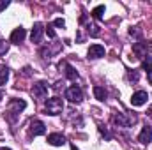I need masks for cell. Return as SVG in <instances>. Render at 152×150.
Instances as JSON below:
<instances>
[{
    "label": "cell",
    "mask_w": 152,
    "mask_h": 150,
    "mask_svg": "<svg viewBox=\"0 0 152 150\" xmlns=\"http://www.w3.org/2000/svg\"><path fill=\"white\" fill-rule=\"evenodd\" d=\"M147 50H149V51H152V41H149V42H147Z\"/></svg>",
    "instance_id": "27"
},
{
    "label": "cell",
    "mask_w": 152,
    "mask_h": 150,
    "mask_svg": "<svg viewBox=\"0 0 152 150\" xmlns=\"http://www.w3.org/2000/svg\"><path fill=\"white\" fill-rule=\"evenodd\" d=\"M129 34H131V36H136V37H140V30H138V27L131 28V30H129Z\"/></svg>",
    "instance_id": "24"
},
{
    "label": "cell",
    "mask_w": 152,
    "mask_h": 150,
    "mask_svg": "<svg viewBox=\"0 0 152 150\" xmlns=\"http://www.w3.org/2000/svg\"><path fill=\"white\" fill-rule=\"evenodd\" d=\"M0 150H11V149H5V147H2V149H0Z\"/></svg>",
    "instance_id": "31"
},
{
    "label": "cell",
    "mask_w": 152,
    "mask_h": 150,
    "mask_svg": "<svg viewBox=\"0 0 152 150\" xmlns=\"http://www.w3.org/2000/svg\"><path fill=\"white\" fill-rule=\"evenodd\" d=\"M44 133H46V125L41 120H32L30 122V134L32 136H41Z\"/></svg>",
    "instance_id": "7"
},
{
    "label": "cell",
    "mask_w": 152,
    "mask_h": 150,
    "mask_svg": "<svg viewBox=\"0 0 152 150\" xmlns=\"http://www.w3.org/2000/svg\"><path fill=\"white\" fill-rule=\"evenodd\" d=\"M94 95H96V99L97 101H106V90L103 88V87H94Z\"/></svg>",
    "instance_id": "15"
},
{
    "label": "cell",
    "mask_w": 152,
    "mask_h": 150,
    "mask_svg": "<svg viewBox=\"0 0 152 150\" xmlns=\"http://www.w3.org/2000/svg\"><path fill=\"white\" fill-rule=\"evenodd\" d=\"M151 140H152V127L151 125H143V129H142V133L138 136V141L147 145V143H151Z\"/></svg>",
    "instance_id": "10"
},
{
    "label": "cell",
    "mask_w": 152,
    "mask_h": 150,
    "mask_svg": "<svg viewBox=\"0 0 152 150\" xmlns=\"http://www.w3.org/2000/svg\"><path fill=\"white\" fill-rule=\"evenodd\" d=\"M99 131H101V134L103 136H106V140H110L112 136H110V133H108V129H104V125H99Z\"/></svg>",
    "instance_id": "21"
},
{
    "label": "cell",
    "mask_w": 152,
    "mask_h": 150,
    "mask_svg": "<svg viewBox=\"0 0 152 150\" xmlns=\"http://www.w3.org/2000/svg\"><path fill=\"white\" fill-rule=\"evenodd\" d=\"M7 50H9V42L0 41V55H5V53H7Z\"/></svg>",
    "instance_id": "20"
},
{
    "label": "cell",
    "mask_w": 152,
    "mask_h": 150,
    "mask_svg": "<svg viewBox=\"0 0 152 150\" xmlns=\"http://www.w3.org/2000/svg\"><path fill=\"white\" fill-rule=\"evenodd\" d=\"M133 53H134L138 58L147 57V42H134V44H133Z\"/></svg>",
    "instance_id": "12"
},
{
    "label": "cell",
    "mask_w": 152,
    "mask_h": 150,
    "mask_svg": "<svg viewBox=\"0 0 152 150\" xmlns=\"http://www.w3.org/2000/svg\"><path fill=\"white\" fill-rule=\"evenodd\" d=\"M147 115H149V117H151V118H152V106H151V108H149V110H147Z\"/></svg>",
    "instance_id": "28"
},
{
    "label": "cell",
    "mask_w": 152,
    "mask_h": 150,
    "mask_svg": "<svg viewBox=\"0 0 152 150\" xmlns=\"http://www.w3.org/2000/svg\"><path fill=\"white\" fill-rule=\"evenodd\" d=\"M27 36V32H25V28H16V30H12V34H11V42L12 44H20V42H23V39Z\"/></svg>",
    "instance_id": "13"
},
{
    "label": "cell",
    "mask_w": 152,
    "mask_h": 150,
    "mask_svg": "<svg viewBox=\"0 0 152 150\" xmlns=\"http://www.w3.org/2000/svg\"><path fill=\"white\" fill-rule=\"evenodd\" d=\"M143 69L147 71V74H152V57H145L143 58Z\"/></svg>",
    "instance_id": "18"
},
{
    "label": "cell",
    "mask_w": 152,
    "mask_h": 150,
    "mask_svg": "<svg viewBox=\"0 0 152 150\" xmlns=\"http://www.w3.org/2000/svg\"><path fill=\"white\" fill-rule=\"evenodd\" d=\"M60 69H64V73H66V76L71 79V81H76L78 79V73H76V69L73 67V66H69L67 62H60V66H58Z\"/></svg>",
    "instance_id": "11"
},
{
    "label": "cell",
    "mask_w": 152,
    "mask_h": 150,
    "mask_svg": "<svg viewBox=\"0 0 152 150\" xmlns=\"http://www.w3.org/2000/svg\"><path fill=\"white\" fill-rule=\"evenodd\" d=\"M101 57H104V46L92 44L88 48V58H101Z\"/></svg>",
    "instance_id": "9"
},
{
    "label": "cell",
    "mask_w": 152,
    "mask_h": 150,
    "mask_svg": "<svg viewBox=\"0 0 152 150\" xmlns=\"http://www.w3.org/2000/svg\"><path fill=\"white\" fill-rule=\"evenodd\" d=\"M42 32H44L42 23H36V25H34V28H32V32H30V39H32V42L39 44V42H41V39H42Z\"/></svg>",
    "instance_id": "8"
},
{
    "label": "cell",
    "mask_w": 152,
    "mask_h": 150,
    "mask_svg": "<svg viewBox=\"0 0 152 150\" xmlns=\"http://www.w3.org/2000/svg\"><path fill=\"white\" fill-rule=\"evenodd\" d=\"M46 34H48V36H50L51 39H55V36H57V34H55V30H53V28H51L50 25L46 27Z\"/></svg>",
    "instance_id": "22"
},
{
    "label": "cell",
    "mask_w": 152,
    "mask_h": 150,
    "mask_svg": "<svg viewBox=\"0 0 152 150\" xmlns=\"http://www.w3.org/2000/svg\"><path fill=\"white\" fill-rule=\"evenodd\" d=\"M25 108H27V103H25L23 99H11V101H9V108H7L9 120H11V122H14V120H16V117L23 111Z\"/></svg>",
    "instance_id": "1"
},
{
    "label": "cell",
    "mask_w": 152,
    "mask_h": 150,
    "mask_svg": "<svg viewBox=\"0 0 152 150\" xmlns=\"http://www.w3.org/2000/svg\"><path fill=\"white\" fill-rule=\"evenodd\" d=\"M32 94L37 97V99H44L46 95H48V83L46 81H39L34 85V88H32Z\"/></svg>",
    "instance_id": "5"
},
{
    "label": "cell",
    "mask_w": 152,
    "mask_h": 150,
    "mask_svg": "<svg viewBox=\"0 0 152 150\" xmlns=\"http://www.w3.org/2000/svg\"><path fill=\"white\" fill-rule=\"evenodd\" d=\"M64 110V103L60 97H50L46 101V113L48 115H58Z\"/></svg>",
    "instance_id": "3"
},
{
    "label": "cell",
    "mask_w": 152,
    "mask_h": 150,
    "mask_svg": "<svg viewBox=\"0 0 152 150\" xmlns=\"http://www.w3.org/2000/svg\"><path fill=\"white\" fill-rule=\"evenodd\" d=\"M88 34L90 36H99V27L97 25H88Z\"/></svg>",
    "instance_id": "19"
},
{
    "label": "cell",
    "mask_w": 152,
    "mask_h": 150,
    "mask_svg": "<svg viewBox=\"0 0 152 150\" xmlns=\"http://www.w3.org/2000/svg\"><path fill=\"white\" fill-rule=\"evenodd\" d=\"M48 143L50 145H53V147H62L64 143H66V138H64V134H50L48 136Z\"/></svg>",
    "instance_id": "14"
},
{
    "label": "cell",
    "mask_w": 152,
    "mask_h": 150,
    "mask_svg": "<svg viewBox=\"0 0 152 150\" xmlns=\"http://www.w3.org/2000/svg\"><path fill=\"white\" fill-rule=\"evenodd\" d=\"M2 97H4V92H2V90H0V99H2Z\"/></svg>",
    "instance_id": "30"
},
{
    "label": "cell",
    "mask_w": 152,
    "mask_h": 150,
    "mask_svg": "<svg viewBox=\"0 0 152 150\" xmlns=\"http://www.w3.org/2000/svg\"><path fill=\"white\" fill-rule=\"evenodd\" d=\"M147 99H149V94L143 92V90H140V92L133 94V97H131V104H133V106H143V104L147 103Z\"/></svg>",
    "instance_id": "6"
},
{
    "label": "cell",
    "mask_w": 152,
    "mask_h": 150,
    "mask_svg": "<svg viewBox=\"0 0 152 150\" xmlns=\"http://www.w3.org/2000/svg\"><path fill=\"white\" fill-rule=\"evenodd\" d=\"M71 150H78L76 149V145H71Z\"/></svg>",
    "instance_id": "29"
},
{
    "label": "cell",
    "mask_w": 152,
    "mask_h": 150,
    "mask_svg": "<svg viewBox=\"0 0 152 150\" xmlns=\"http://www.w3.org/2000/svg\"><path fill=\"white\" fill-rule=\"evenodd\" d=\"M7 79H9V69H7L4 64H0V87L5 85Z\"/></svg>",
    "instance_id": "16"
},
{
    "label": "cell",
    "mask_w": 152,
    "mask_h": 150,
    "mask_svg": "<svg viewBox=\"0 0 152 150\" xmlns=\"http://www.w3.org/2000/svg\"><path fill=\"white\" fill-rule=\"evenodd\" d=\"M104 11H106V9H104V5H97V7L92 11V16H94L96 20H103V14H104Z\"/></svg>",
    "instance_id": "17"
},
{
    "label": "cell",
    "mask_w": 152,
    "mask_h": 150,
    "mask_svg": "<svg viewBox=\"0 0 152 150\" xmlns=\"http://www.w3.org/2000/svg\"><path fill=\"white\" fill-rule=\"evenodd\" d=\"M53 25H55V27H64V25H66V21H64L62 18H57V20L53 21Z\"/></svg>",
    "instance_id": "23"
},
{
    "label": "cell",
    "mask_w": 152,
    "mask_h": 150,
    "mask_svg": "<svg viewBox=\"0 0 152 150\" xmlns=\"http://www.w3.org/2000/svg\"><path fill=\"white\" fill-rule=\"evenodd\" d=\"M66 99H69L73 104H78V103H81V101H83V92H81V88H80L78 85H73V87H69V88L66 90Z\"/></svg>",
    "instance_id": "4"
},
{
    "label": "cell",
    "mask_w": 152,
    "mask_h": 150,
    "mask_svg": "<svg viewBox=\"0 0 152 150\" xmlns=\"http://www.w3.org/2000/svg\"><path fill=\"white\" fill-rule=\"evenodd\" d=\"M129 79L131 81H138V73L134 71V73H129Z\"/></svg>",
    "instance_id": "25"
},
{
    "label": "cell",
    "mask_w": 152,
    "mask_h": 150,
    "mask_svg": "<svg viewBox=\"0 0 152 150\" xmlns=\"http://www.w3.org/2000/svg\"><path fill=\"white\" fill-rule=\"evenodd\" d=\"M7 7H9V2H7V0H2V2H0V11H4V9H7Z\"/></svg>",
    "instance_id": "26"
},
{
    "label": "cell",
    "mask_w": 152,
    "mask_h": 150,
    "mask_svg": "<svg viewBox=\"0 0 152 150\" xmlns=\"http://www.w3.org/2000/svg\"><path fill=\"white\" fill-rule=\"evenodd\" d=\"M136 122V117L131 113H115L113 115V124L118 127H129Z\"/></svg>",
    "instance_id": "2"
}]
</instances>
